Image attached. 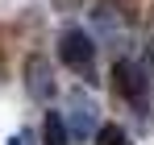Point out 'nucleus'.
Returning <instances> with one entry per match:
<instances>
[{
    "label": "nucleus",
    "mask_w": 154,
    "mask_h": 145,
    "mask_svg": "<svg viewBox=\"0 0 154 145\" xmlns=\"http://www.w3.org/2000/svg\"><path fill=\"white\" fill-rule=\"evenodd\" d=\"M112 87H117L129 104H137V108H142V104H146V87H150V79H146V71H142L137 62L121 58V62L112 67Z\"/></svg>",
    "instance_id": "2"
},
{
    "label": "nucleus",
    "mask_w": 154,
    "mask_h": 145,
    "mask_svg": "<svg viewBox=\"0 0 154 145\" xmlns=\"http://www.w3.org/2000/svg\"><path fill=\"white\" fill-rule=\"evenodd\" d=\"M150 21H154V17H150Z\"/></svg>",
    "instance_id": "10"
},
{
    "label": "nucleus",
    "mask_w": 154,
    "mask_h": 145,
    "mask_svg": "<svg viewBox=\"0 0 154 145\" xmlns=\"http://www.w3.org/2000/svg\"><path fill=\"white\" fill-rule=\"evenodd\" d=\"M42 129H46V145H67V124H63L58 112H46Z\"/></svg>",
    "instance_id": "5"
},
{
    "label": "nucleus",
    "mask_w": 154,
    "mask_h": 145,
    "mask_svg": "<svg viewBox=\"0 0 154 145\" xmlns=\"http://www.w3.org/2000/svg\"><path fill=\"white\" fill-rule=\"evenodd\" d=\"M100 145H129V137L117 129V124H104L100 129Z\"/></svg>",
    "instance_id": "6"
},
{
    "label": "nucleus",
    "mask_w": 154,
    "mask_h": 145,
    "mask_svg": "<svg viewBox=\"0 0 154 145\" xmlns=\"http://www.w3.org/2000/svg\"><path fill=\"white\" fill-rule=\"evenodd\" d=\"M79 4H83V0H54V8H58V13H75Z\"/></svg>",
    "instance_id": "7"
},
{
    "label": "nucleus",
    "mask_w": 154,
    "mask_h": 145,
    "mask_svg": "<svg viewBox=\"0 0 154 145\" xmlns=\"http://www.w3.org/2000/svg\"><path fill=\"white\" fill-rule=\"evenodd\" d=\"M8 145H33V137H29V133H17V137H13Z\"/></svg>",
    "instance_id": "8"
},
{
    "label": "nucleus",
    "mask_w": 154,
    "mask_h": 145,
    "mask_svg": "<svg viewBox=\"0 0 154 145\" xmlns=\"http://www.w3.org/2000/svg\"><path fill=\"white\" fill-rule=\"evenodd\" d=\"M150 62H154V42H150Z\"/></svg>",
    "instance_id": "9"
},
{
    "label": "nucleus",
    "mask_w": 154,
    "mask_h": 145,
    "mask_svg": "<svg viewBox=\"0 0 154 145\" xmlns=\"http://www.w3.org/2000/svg\"><path fill=\"white\" fill-rule=\"evenodd\" d=\"M25 87L33 99H50L54 96V75H50V62L46 58H25Z\"/></svg>",
    "instance_id": "3"
},
{
    "label": "nucleus",
    "mask_w": 154,
    "mask_h": 145,
    "mask_svg": "<svg viewBox=\"0 0 154 145\" xmlns=\"http://www.w3.org/2000/svg\"><path fill=\"white\" fill-rule=\"evenodd\" d=\"M71 133L75 137L96 133V104L88 99V91H71Z\"/></svg>",
    "instance_id": "4"
},
{
    "label": "nucleus",
    "mask_w": 154,
    "mask_h": 145,
    "mask_svg": "<svg viewBox=\"0 0 154 145\" xmlns=\"http://www.w3.org/2000/svg\"><path fill=\"white\" fill-rule=\"evenodd\" d=\"M58 58L75 75H83V79L96 75V46H92V37L79 33V29H63V33H58Z\"/></svg>",
    "instance_id": "1"
}]
</instances>
